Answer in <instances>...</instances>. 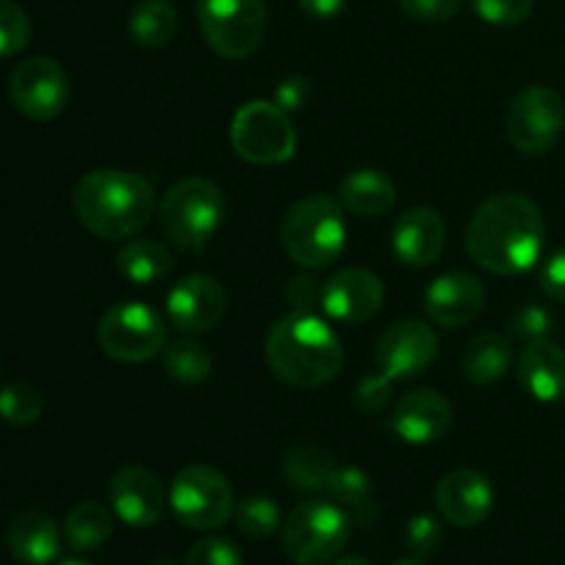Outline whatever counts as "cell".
I'll use <instances>...</instances> for the list:
<instances>
[{
	"label": "cell",
	"mask_w": 565,
	"mask_h": 565,
	"mask_svg": "<svg viewBox=\"0 0 565 565\" xmlns=\"http://www.w3.org/2000/svg\"><path fill=\"white\" fill-rule=\"evenodd\" d=\"M546 224L541 207L524 193H494L475 210L467 226V252L494 276L527 274L541 259Z\"/></svg>",
	"instance_id": "6da1fadb"
},
{
	"label": "cell",
	"mask_w": 565,
	"mask_h": 565,
	"mask_svg": "<svg viewBox=\"0 0 565 565\" xmlns=\"http://www.w3.org/2000/svg\"><path fill=\"white\" fill-rule=\"evenodd\" d=\"M265 362L285 384L318 390L340 375L345 351L323 318L292 309L270 326L265 337Z\"/></svg>",
	"instance_id": "7a4b0ae2"
},
{
	"label": "cell",
	"mask_w": 565,
	"mask_h": 565,
	"mask_svg": "<svg viewBox=\"0 0 565 565\" xmlns=\"http://www.w3.org/2000/svg\"><path fill=\"white\" fill-rule=\"evenodd\" d=\"M72 204L81 224L103 241L138 235L158 210L152 182L121 169L88 171L75 185Z\"/></svg>",
	"instance_id": "3957f363"
},
{
	"label": "cell",
	"mask_w": 565,
	"mask_h": 565,
	"mask_svg": "<svg viewBox=\"0 0 565 565\" xmlns=\"http://www.w3.org/2000/svg\"><path fill=\"white\" fill-rule=\"evenodd\" d=\"M345 207L329 196H307L287 210L281 221V246L307 270L329 268L345 252Z\"/></svg>",
	"instance_id": "277c9868"
},
{
	"label": "cell",
	"mask_w": 565,
	"mask_h": 565,
	"mask_svg": "<svg viewBox=\"0 0 565 565\" xmlns=\"http://www.w3.org/2000/svg\"><path fill=\"white\" fill-rule=\"evenodd\" d=\"M224 215V193L204 177L174 182L158 207L163 235L182 252H204L218 235Z\"/></svg>",
	"instance_id": "5b68a950"
},
{
	"label": "cell",
	"mask_w": 565,
	"mask_h": 565,
	"mask_svg": "<svg viewBox=\"0 0 565 565\" xmlns=\"http://www.w3.org/2000/svg\"><path fill=\"white\" fill-rule=\"evenodd\" d=\"M351 516L337 502L307 500L292 508L281 533L285 555L296 565H329L351 539Z\"/></svg>",
	"instance_id": "8992f818"
},
{
	"label": "cell",
	"mask_w": 565,
	"mask_h": 565,
	"mask_svg": "<svg viewBox=\"0 0 565 565\" xmlns=\"http://www.w3.org/2000/svg\"><path fill=\"white\" fill-rule=\"evenodd\" d=\"M232 149L254 166H281L296 154L298 136L281 105L252 99L241 105L230 127Z\"/></svg>",
	"instance_id": "52a82bcc"
},
{
	"label": "cell",
	"mask_w": 565,
	"mask_h": 565,
	"mask_svg": "<svg viewBox=\"0 0 565 565\" xmlns=\"http://www.w3.org/2000/svg\"><path fill=\"white\" fill-rule=\"evenodd\" d=\"M196 20L210 47L230 61L257 53L268 31L263 0H199Z\"/></svg>",
	"instance_id": "ba28073f"
},
{
	"label": "cell",
	"mask_w": 565,
	"mask_h": 565,
	"mask_svg": "<svg viewBox=\"0 0 565 565\" xmlns=\"http://www.w3.org/2000/svg\"><path fill=\"white\" fill-rule=\"evenodd\" d=\"M169 502L174 516L191 530H218L235 519V491L232 483L213 467L191 463L180 469L171 483Z\"/></svg>",
	"instance_id": "9c48e42d"
},
{
	"label": "cell",
	"mask_w": 565,
	"mask_h": 565,
	"mask_svg": "<svg viewBox=\"0 0 565 565\" xmlns=\"http://www.w3.org/2000/svg\"><path fill=\"white\" fill-rule=\"evenodd\" d=\"M99 348L116 362L138 364L169 345V326L143 301H121L97 326Z\"/></svg>",
	"instance_id": "30bf717a"
},
{
	"label": "cell",
	"mask_w": 565,
	"mask_h": 565,
	"mask_svg": "<svg viewBox=\"0 0 565 565\" xmlns=\"http://www.w3.org/2000/svg\"><path fill=\"white\" fill-rule=\"evenodd\" d=\"M508 138L522 154L539 158L555 149L565 130V99L544 83L522 88L508 108Z\"/></svg>",
	"instance_id": "8fae6325"
},
{
	"label": "cell",
	"mask_w": 565,
	"mask_h": 565,
	"mask_svg": "<svg viewBox=\"0 0 565 565\" xmlns=\"http://www.w3.org/2000/svg\"><path fill=\"white\" fill-rule=\"evenodd\" d=\"M9 97L28 119L50 121L70 103V75L58 61L33 55L11 70Z\"/></svg>",
	"instance_id": "7c38bea8"
},
{
	"label": "cell",
	"mask_w": 565,
	"mask_h": 565,
	"mask_svg": "<svg viewBox=\"0 0 565 565\" xmlns=\"http://www.w3.org/2000/svg\"><path fill=\"white\" fill-rule=\"evenodd\" d=\"M439 356V337L423 320H397L381 331L375 342V364L392 381L423 375Z\"/></svg>",
	"instance_id": "4fadbf2b"
},
{
	"label": "cell",
	"mask_w": 565,
	"mask_h": 565,
	"mask_svg": "<svg viewBox=\"0 0 565 565\" xmlns=\"http://www.w3.org/2000/svg\"><path fill=\"white\" fill-rule=\"evenodd\" d=\"M226 312V290L207 274H191L177 281L166 298L169 323L182 334H207Z\"/></svg>",
	"instance_id": "5bb4252c"
},
{
	"label": "cell",
	"mask_w": 565,
	"mask_h": 565,
	"mask_svg": "<svg viewBox=\"0 0 565 565\" xmlns=\"http://www.w3.org/2000/svg\"><path fill=\"white\" fill-rule=\"evenodd\" d=\"M320 307L337 323H367L384 307V281L367 268H342L323 285Z\"/></svg>",
	"instance_id": "9a60e30c"
},
{
	"label": "cell",
	"mask_w": 565,
	"mask_h": 565,
	"mask_svg": "<svg viewBox=\"0 0 565 565\" xmlns=\"http://www.w3.org/2000/svg\"><path fill=\"white\" fill-rule=\"evenodd\" d=\"M110 511L130 527H152L166 511L163 483L143 467H121L108 483Z\"/></svg>",
	"instance_id": "2e32d148"
},
{
	"label": "cell",
	"mask_w": 565,
	"mask_h": 565,
	"mask_svg": "<svg viewBox=\"0 0 565 565\" xmlns=\"http://www.w3.org/2000/svg\"><path fill=\"white\" fill-rule=\"evenodd\" d=\"M486 307V287L467 270H450L430 281L425 292V312L445 329H461L478 320Z\"/></svg>",
	"instance_id": "e0dca14e"
},
{
	"label": "cell",
	"mask_w": 565,
	"mask_h": 565,
	"mask_svg": "<svg viewBox=\"0 0 565 565\" xmlns=\"http://www.w3.org/2000/svg\"><path fill=\"white\" fill-rule=\"evenodd\" d=\"M390 425L406 445H434L450 430L452 406L441 392L412 390L395 403Z\"/></svg>",
	"instance_id": "ac0fdd59"
},
{
	"label": "cell",
	"mask_w": 565,
	"mask_h": 565,
	"mask_svg": "<svg viewBox=\"0 0 565 565\" xmlns=\"http://www.w3.org/2000/svg\"><path fill=\"white\" fill-rule=\"evenodd\" d=\"M436 508L456 527H478L494 508V489L475 469H452L436 486Z\"/></svg>",
	"instance_id": "d6986e66"
},
{
	"label": "cell",
	"mask_w": 565,
	"mask_h": 565,
	"mask_svg": "<svg viewBox=\"0 0 565 565\" xmlns=\"http://www.w3.org/2000/svg\"><path fill=\"white\" fill-rule=\"evenodd\" d=\"M447 224L434 207H412L392 226V252L408 268H428L441 257Z\"/></svg>",
	"instance_id": "ffe728a7"
},
{
	"label": "cell",
	"mask_w": 565,
	"mask_h": 565,
	"mask_svg": "<svg viewBox=\"0 0 565 565\" xmlns=\"http://www.w3.org/2000/svg\"><path fill=\"white\" fill-rule=\"evenodd\" d=\"M522 390L539 403L565 401V348L552 340L527 342L516 364Z\"/></svg>",
	"instance_id": "44dd1931"
},
{
	"label": "cell",
	"mask_w": 565,
	"mask_h": 565,
	"mask_svg": "<svg viewBox=\"0 0 565 565\" xmlns=\"http://www.w3.org/2000/svg\"><path fill=\"white\" fill-rule=\"evenodd\" d=\"M11 557L22 565H50L61 555L58 524L42 511H25L6 533Z\"/></svg>",
	"instance_id": "7402d4cb"
},
{
	"label": "cell",
	"mask_w": 565,
	"mask_h": 565,
	"mask_svg": "<svg viewBox=\"0 0 565 565\" xmlns=\"http://www.w3.org/2000/svg\"><path fill=\"white\" fill-rule=\"evenodd\" d=\"M397 188L381 169H356L340 182V204L359 218H379L395 207Z\"/></svg>",
	"instance_id": "603a6c76"
},
{
	"label": "cell",
	"mask_w": 565,
	"mask_h": 565,
	"mask_svg": "<svg viewBox=\"0 0 565 565\" xmlns=\"http://www.w3.org/2000/svg\"><path fill=\"white\" fill-rule=\"evenodd\" d=\"M511 340L500 331H483V334L472 337L461 351V373L475 386L497 384L511 370Z\"/></svg>",
	"instance_id": "cb8c5ba5"
},
{
	"label": "cell",
	"mask_w": 565,
	"mask_h": 565,
	"mask_svg": "<svg viewBox=\"0 0 565 565\" xmlns=\"http://www.w3.org/2000/svg\"><path fill=\"white\" fill-rule=\"evenodd\" d=\"M281 469H285V478L292 489L301 491V494H318V491H329L337 463L331 452H326L315 441H296L285 452Z\"/></svg>",
	"instance_id": "d4e9b609"
},
{
	"label": "cell",
	"mask_w": 565,
	"mask_h": 565,
	"mask_svg": "<svg viewBox=\"0 0 565 565\" xmlns=\"http://www.w3.org/2000/svg\"><path fill=\"white\" fill-rule=\"evenodd\" d=\"M116 268L132 285H158L174 270V257L160 241L138 237L116 254Z\"/></svg>",
	"instance_id": "484cf974"
},
{
	"label": "cell",
	"mask_w": 565,
	"mask_h": 565,
	"mask_svg": "<svg viewBox=\"0 0 565 565\" xmlns=\"http://www.w3.org/2000/svg\"><path fill=\"white\" fill-rule=\"evenodd\" d=\"M329 494L351 516L353 524L370 527L379 519V508L373 502V480L364 469L337 467L334 478L329 483Z\"/></svg>",
	"instance_id": "4316f807"
},
{
	"label": "cell",
	"mask_w": 565,
	"mask_h": 565,
	"mask_svg": "<svg viewBox=\"0 0 565 565\" xmlns=\"http://www.w3.org/2000/svg\"><path fill=\"white\" fill-rule=\"evenodd\" d=\"M114 535V511L99 502H81L64 522V539L75 552H94Z\"/></svg>",
	"instance_id": "83f0119b"
},
{
	"label": "cell",
	"mask_w": 565,
	"mask_h": 565,
	"mask_svg": "<svg viewBox=\"0 0 565 565\" xmlns=\"http://www.w3.org/2000/svg\"><path fill=\"white\" fill-rule=\"evenodd\" d=\"M127 31H130L132 42L141 47H166L177 33V9L169 0H141L130 11Z\"/></svg>",
	"instance_id": "f1b7e54d"
},
{
	"label": "cell",
	"mask_w": 565,
	"mask_h": 565,
	"mask_svg": "<svg viewBox=\"0 0 565 565\" xmlns=\"http://www.w3.org/2000/svg\"><path fill=\"white\" fill-rule=\"evenodd\" d=\"M163 370L169 379L185 386L202 384L213 373V353L196 340H180L163 348Z\"/></svg>",
	"instance_id": "f546056e"
},
{
	"label": "cell",
	"mask_w": 565,
	"mask_h": 565,
	"mask_svg": "<svg viewBox=\"0 0 565 565\" xmlns=\"http://www.w3.org/2000/svg\"><path fill=\"white\" fill-rule=\"evenodd\" d=\"M44 412V397L28 381H14L0 390V419L17 428L33 425Z\"/></svg>",
	"instance_id": "4dcf8cb0"
},
{
	"label": "cell",
	"mask_w": 565,
	"mask_h": 565,
	"mask_svg": "<svg viewBox=\"0 0 565 565\" xmlns=\"http://www.w3.org/2000/svg\"><path fill=\"white\" fill-rule=\"evenodd\" d=\"M235 524L248 539H268L281 527V511L270 497H246L235 508Z\"/></svg>",
	"instance_id": "1f68e13d"
},
{
	"label": "cell",
	"mask_w": 565,
	"mask_h": 565,
	"mask_svg": "<svg viewBox=\"0 0 565 565\" xmlns=\"http://www.w3.org/2000/svg\"><path fill=\"white\" fill-rule=\"evenodd\" d=\"M31 42V20L14 0H0V58L22 53Z\"/></svg>",
	"instance_id": "d6a6232c"
},
{
	"label": "cell",
	"mask_w": 565,
	"mask_h": 565,
	"mask_svg": "<svg viewBox=\"0 0 565 565\" xmlns=\"http://www.w3.org/2000/svg\"><path fill=\"white\" fill-rule=\"evenodd\" d=\"M511 334L516 340L524 342H535V340H550V334L555 331V315L550 312L541 303H524L513 312L511 318Z\"/></svg>",
	"instance_id": "836d02e7"
},
{
	"label": "cell",
	"mask_w": 565,
	"mask_h": 565,
	"mask_svg": "<svg viewBox=\"0 0 565 565\" xmlns=\"http://www.w3.org/2000/svg\"><path fill=\"white\" fill-rule=\"evenodd\" d=\"M535 0H472V9L480 20L500 28L522 25L533 14Z\"/></svg>",
	"instance_id": "e575fe53"
},
{
	"label": "cell",
	"mask_w": 565,
	"mask_h": 565,
	"mask_svg": "<svg viewBox=\"0 0 565 565\" xmlns=\"http://www.w3.org/2000/svg\"><path fill=\"white\" fill-rule=\"evenodd\" d=\"M445 539V530H441L439 519L430 516V513H417V516L408 519L406 524V550L414 557H428L434 555L441 546Z\"/></svg>",
	"instance_id": "d590c367"
},
{
	"label": "cell",
	"mask_w": 565,
	"mask_h": 565,
	"mask_svg": "<svg viewBox=\"0 0 565 565\" xmlns=\"http://www.w3.org/2000/svg\"><path fill=\"white\" fill-rule=\"evenodd\" d=\"M185 565H243V552L230 539L207 535L193 544Z\"/></svg>",
	"instance_id": "8d00e7d4"
},
{
	"label": "cell",
	"mask_w": 565,
	"mask_h": 565,
	"mask_svg": "<svg viewBox=\"0 0 565 565\" xmlns=\"http://www.w3.org/2000/svg\"><path fill=\"white\" fill-rule=\"evenodd\" d=\"M353 401H356L359 412H364V414L384 412L392 401V379L384 373L367 375V379H362V384L356 386V395H353Z\"/></svg>",
	"instance_id": "74e56055"
},
{
	"label": "cell",
	"mask_w": 565,
	"mask_h": 565,
	"mask_svg": "<svg viewBox=\"0 0 565 565\" xmlns=\"http://www.w3.org/2000/svg\"><path fill=\"white\" fill-rule=\"evenodd\" d=\"M412 20L447 22L461 11L463 0H397Z\"/></svg>",
	"instance_id": "f35d334b"
},
{
	"label": "cell",
	"mask_w": 565,
	"mask_h": 565,
	"mask_svg": "<svg viewBox=\"0 0 565 565\" xmlns=\"http://www.w3.org/2000/svg\"><path fill=\"white\" fill-rule=\"evenodd\" d=\"M285 296L292 309L312 312L315 303H320V298H323V285H318V279H312V276H292L285 287Z\"/></svg>",
	"instance_id": "ab89813d"
},
{
	"label": "cell",
	"mask_w": 565,
	"mask_h": 565,
	"mask_svg": "<svg viewBox=\"0 0 565 565\" xmlns=\"http://www.w3.org/2000/svg\"><path fill=\"white\" fill-rule=\"evenodd\" d=\"M541 290L552 298V301L565 303V248H557L555 254L544 259L541 265Z\"/></svg>",
	"instance_id": "60d3db41"
},
{
	"label": "cell",
	"mask_w": 565,
	"mask_h": 565,
	"mask_svg": "<svg viewBox=\"0 0 565 565\" xmlns=\"http://www.w3.org/2000/svg\"><path fill=\"white\" fill-rule=\"evenodd\" d=\"M309 99V81L301 75H290L276 86V105L287 110V114H296L307 105Z\"/></svg>",
	"instance_id": "b9f144b4"
},
{
	"label": "cell",
	"mask_w": 565,
	"mask_h": 565,
	"mask_svg": "<svg viewBox=\"0 0 565 565\" xmlns=\"http://www.w3.org/2000/svg\"><path fill=\"white\" fill-rule=\"evenodd\" d=\"M345 3L348 0H298V6L315 20H334L337 14H342Z\"/></svg>",
	"instance_id": "7bdbcfd3"
},
{
	"label": "cell",
	"mask_w": 565,
	"mask_h": 565,
	"mask_svg": "<svg viewBox=\"0 0 565 565\" xmlns=\"http://www.w3.org/2000/svg\"><path fill=\"white\" fill-rule=\"evenodd\" d=\"M331 565H370V563L362 561V557H342V561H334Z\"/></svg>",
	"instance_id": "ee69618b"
},
{
	"label": "cell",
	"mask_w": 565,
	"mask_h": 565,
	"mask_svg": "<svg viewBox=\"0 0 565 565\" xmlns=\"http://www.w3.org/2000/svg\"><path fill=\"white\" fill-rule=\"evenodd\" d=\"M395 565H428V563H425L423 561V557H406V561H401V563H395Z\"/></svg>",
	"instance_id": "f6af8a7d"
},
{
	"label": "cell",
	"mask_w": 565,
	"mask_h": 565,
	"mask_svg": "<svg viewBox=\"0 0 565 565\" xmlns=\"http://www.w3.org/2000/svg\"><path fill=\"white\" fill-rule=\"evenodd\" d=\"M58 565H88V563H83V561H64V563H58Z\"/></svg>",
	"instance_id": "bcb514c9"
},
{
	"label": "cell",
	"mask_w": 565,
	"mask_h": 565,
	"mask_svg": "<svg viewBox=\"0 0 565 565\" xmlns=\"http://www.w3.org/2000/svg\"><path fill=\"white\" fill-rule=\"evenodd\" d=\"M154 565H174V563H171V561H158Z\"/></svg>",
	"instance_id": "7dc6e473"
}]
</instances>
